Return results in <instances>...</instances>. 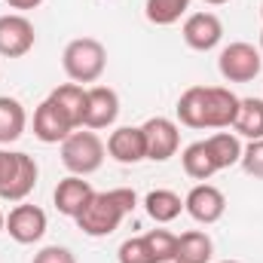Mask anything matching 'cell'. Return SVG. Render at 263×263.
<instances>
[{
	"label": "cell",
	"instance_id": "obj_1",
	"mask_svg": "<svg viewBox=\"0 0 263 263\" xmlns=\"http://www.w3.org/2000/svg\"><path fill=\"white\" fill-rule=\"evenodd\" d=\"M239 101L223 86H190L178 98V120L190 129H230L239 114Z\"/></svg>",
	"mask_w": 263,
	"mask_h": 263
},
{
	"label": "cell",
	"instance_id": "obj_2",
	"mask_svg": "<svg viewBox=\"0 0 263 263\" xmlns=\"http://www.w3.org/2000/svg\"><path fill=\"white\" fill-rule=\"evenodd\" d=\"M135 205H138V196L132 187H114V190L95 193L73 220L86 236L101 239V236H110L120 230V223L126 220V214L135 211Z\"/></svg>",
	"mask_w": 263,
	"mask_h": 263
},
{
	"label": "cell",
	"instance_id": "obj_3",
	"mask_svg": "<svg viewBox=\"0 0 263 263\" xmlns=\"http://www.w3.org/2000/svg\"><path fill=\"white\" fill-rule=\"evenodd\" d=\"M62 67L73 83H95L107 67V49L95 37H77L62 52Z\"/></svg>",
	"mask_w": 263,
	"mask_h": 263
},
{
	"label": "cell",
	"instance_id": "obj_4",
	"mask_svg": "<svg viewBox=\"0 0 263 263\" xmlns=\"http://www.w3.org/2000/svg\"><path fill=\"white\" fill-rule=\"evenodd\" d=\"M104 153H107L104 141L92 129H77L62 141V162L70 175H80V178L95 175L104 162Z\"/></svg>",
	"mask_w": 263,
	"mask_h": 263
},
{
	"label": "cell",
	"instance_id": "obj_5",
	"mask_svg": "<svg viewBox=\"0 0 263 263\" xmlns=\"http://www.w3.org/2000/svg\"><path fill=\"white\" fill-rule=\"evenodd\" d=\"M217 70L227 83H251L263 70V52L251 43H230L220 49Z\"/></svg>",
	"mask_w": 263,
	"mask_h": 263
},
{
	"label": "cell",
	"instance_id": "obj_6",
	"mask_svg": "<svg viewBox=\"0 0 263 263\" xmlns=\"http://www.w3.org/2000/svg\"><path fill=\"white\" fill-rule=\"evenodd\" d=\"M37 175H40V168H37L34 156H28L22 150L9 153V172H6V178L0 184V199H6V202L28 199L31 190L37 187Z\"/></svg>",
	"mask_w": 263,
	"mask_h": 263
},
{
	"label": "cell",
	"instance_id": "obj_7",
	"mask_svg": "<svg viewBox=\"0 0 263 263\" xmlns=\"http://www.w3.org/2000/svg\"><path fill=\"white\" fill-rule=\"evenodd\" d=\"M34 43H37V31L25 15L18 12L0 15V55L3 59H22L34 49Z\"/></svg>",
	"mask_w": 263,
	"mask_h": 263
},
{
	"label": "cell",
	"instance_id": "obj_8",
	"mask_svg": "<svg viewBox=\"0 0 263 263\" xmlns=\"http://www.w3.org/2000/svg\"><path fill=\"white\" fill-rule=\"evenodd\" d=\"M120 117V95L110 86H92L86 92V114H83V129H110Z\"/></svg>",
	"mask_w": 263,
	"mask_h": 263
},
{
	"label": "cell",
	"instance_id": "obj_9",
	"mask_svg": "<svg viewBox=\"0 0 263 263\" xmlns=\"http://www.w3.org/2000/svg\"><path fill=\"white\" fill-rule=\"evenodd\" d=\"M141 129H144L147 159H150V162H168V159L178 153V147H181V132H178V126H175L172 120L153 117V120H147Z\"/></svg>",
	"mask_w": 263,
	"mask_h": 263
},
{
	"label": "cell",
	"instance_id": "obj_10",
	"mask_svg": "<svg viewBox=\"0 0 263 263\" xmlns=\"http://www.w3.org/2000/svg\"><path fill=\"white\" fill-rule=\"evenodd\" d=\"M6 233L18 245H34L46 233V211L40 205H15L6 217Z\"/></svg>",
	"mask_w": 263,
	"mask_h": 263
},
{
	"label": "cell",
	"instance_id": "obj_11",
	"mask_svg": "<svg viewBox=\"0 0 263 263\" xmlns=\"http://www.w3.org/2000/svg\"><path fill=\"white\" fill-rule=\"evenodd\" d=\"M184 211L196 220V223H217L220 217H223V211H227V196L214 187V184H196L187 199H184Z\"/></svg>",
	"mask_w": 263,
	"mask_h": 263
},
{
	"label": "cell",
	"instance_id": "obj_12",
	"mask_svg": "<svg viewBox=\"0 0 263 263\" xmlns=\"http://www.w3.org/2000/svg\"><path fill=\"white\" fill-rule=\"evenodd\" d=\"M184 43L196 52H211L223 40V22L214 12H193L184 22Z\"/></svg>",
	"mask_w": 263,
	"mask_h": 263
},
{
	"label": "cell",
	"instance_id": "obj_13",
	"mask_svg": "<svg viewBox=\"0 0 263 263\" xmlns=\"http://www.w3.org/2000/svg\"><path fill=\"white\" fill-rule=\"evenodd\" d=\"M70 132H77V126L70 123L65 110L55 104V101H43L37 110H34V138L43 141V144H59L65 141Z\"/></svg>",
	"mask_w": 263,
	"mask_h": 263
},
{
	"label": "cell",
	"instance_id": "obj_14",
	"mask_svg": "<svg viewBox=\"0 0 263 263\" xmlns=\"http://www.w3.org/2000/svg\"><path fill=\"white\" fill-rule=\"evenodd\" d=\"M104 147H107L110 159H117L120 165H138L141 159H147V141H144V129L141 126L114 129Z\"/></svg>",
	"mask_w": 263,
	"mask_h": 263
},
{
	"label": "cell",
	"instance_id": "obj_15",
	"mask_svg": "<svg viewBox=\"0 0 263 263\" xmlns=\"http://www.w3.org/2000/svg\"><path fill=\"white\" fill-rule=\"evenodd\" d=\"M92 196H95V190H92V184H89L86 178H80V175H67L65 181H59V187H55V193H52V202H55L59 214H65V217H77V214L89 205V199Z\"/></svg>",
	"mask_w": 263,
	"mask_h": 263
},
{
	"label": "cell",
	"instance_id": "obj_16",
	"mask_svg": "<svg viewBox=\"0 0 263 263\" xmlns=\"http://www.w3.org/2000/svg\"><path fill=\"white\" fill-rule=\"evenodd\" d=\"M181 165H184L187 178H193V181H208L214 172H220L208 138H205V141H193V144L181 153Z\"/></svg>",
	"mask_w": 263,
	"mask_h": 263
},
{
	"label": "cell",
	"instance_id": "obj_17",
	"mask_svg": "<svg viewBox=\"0 0 263 263\" xmlns=\"http://www.w3.org/2000/svg\"><path fill=\"white\" fill-rule=\"evenodd\" d=\"M214 254V242L208 233L190 230L178 236V248H175V260L172 263H208Z\"/></svg>",
	"mask_w": 263,
	"mask_h": 263
},
{
	"label": "cell",
	"instance_id": "obj_18",
	"mask_svg": "<svg viewBox=\"0 0 263 263\" xmlns=\"http://www.w3.org/2000/svg\"><path fill=\"white\" fill-rule=\"evenodd\" d=\"M28 126V114H25V104L18 98H9V95H0V144H12L25 135Z\"/></svg>",
	"mask_w": 263,
	"mask_h": 263
},
{
	"label": "cell",
	"instance_id": "obj_19",
	"mask_svg": "<svg viewBox=\"0 0 263 263\" xmlns=\"http://www.w3.org/2000/svg\"><path fill=\"white\" fill-rule=\"evenodd\" d=\"M144 208H147V214L156 223H172L175 217H181L184 199L178 196L175 190H150L147 199H144Z\"/></svg>",
	"mask_w": 263,
	"mask_h": 263
},
{
	"label": "cell",
	"instance_id": "obj_20",
	"mask_svg": "<svg viewBox=\"0 0 263 263\" xmlns=\"http://www.w3.org/2000/svg\"><path fill=\"white\" fill-rule=\"evenodd\" d=\"M86 92H89V89H83L80 83H65V86L52 89V95H49V101H55V104L65 110L67 117H70V123H73L77 129H83V114H86Z\"/></svg>",
	"mask_w": 263,
	"mask_h": 263
},
{
	"label": "cell",
	"instance_id": "obj_21",
	"mask_svg": "<svg viewBox=\"0 0 263 263\" xmlns=\"http://www.w3.org/2000/svg\"><path fill=\"white\" fill-rule=\"evenodd\" d=\"M233 129L251 141L263 138V98H242L239 101V114H236Z\"/></svg>",
	"mask_w": 263,
	"mask_h": 263
},
{
	"label": "cell",
	"instance_id": "obj_22",
	"mask_svg": "<svg viewBox=\"0 0 263 263\" xmlns=\"http://www.w3.org/2000/svg\"><path fill=\"white\" fill-rule=\"evenodd\" d=\"M190 9V0H147L144 3V12H147V22L153 25H175L184 12Z\"/></svg>",
	"mask_w": 263,
	"mask_h": 263
},
{
	"label": "cell",
	"instance_id": "obj_23",
	"mask_svg": "<svg viewBox=\"0 0 263 263\" xmlns=\"http://www.w3.org/2000/svg\"><path fill=\"white\" fill-rule=\"evenodd\" d=\"M208 144H211L214 159H217L220 168H230V165H236V162L242 159V144H239V138L230 135V132H217V135H211Z\"/></svg>",
	"mask_w": 263,
	"mask_h": 263
},
{
	"label": "cell",
	"instance_id": "obj_24",
	"mask_svg": "<svg viewBox=\"0 0 263 263\" xmlns=\"http://www.w3.org/2000/svg\"><path fill=\"white\" fill-rule=\"evenodd\" d=\"M144 239H147V245H150V251H153L156 263H168V260H175L178 236H172L168 230H150V233H147Z\"/></svg>",
	"mask_w": 263,
	"mask_h": 263
},
{
	"label": "cell",
	"instance_id": "obj_25",
	"mask_svg": "<svg viewBox=\"0 0 263 263\" xmlns=\"http://www.w3.org/2000/svg\"><path fill=\"white\" fill-rule=\"evenodd\" d=\"M117 257H120V263H156V257H153V251H150V245H147L144 236L126 239V242L120 245Z\"/></svg>",
	"mask_w": 263,
	"mask_h": 263
},
{
	"label": "cell",
	"instance_id": "obj_26",
	"mask_svg": "<svg viewBox=\"0 0 263 263\" xmlns=\"http://www.w3.org/2000/svg\"><path fill=\"white\" fill-rule=\"evenodd\" d=\"M242 168L251 175V178H257V181H263V138H257V141H251L248 147H242Z\"/></svg>",
	"mask_w": 263,
	"mask_h": 263
},
{
	"label": "cell",
	"instance_id": "obj_27",
	"mask_svg": "<svg viewBox=\"0 0 263 263\" xmlns=\"http://www.w3.org/2000/svg\"><path fill=\"white\" fill-rule=\"evenodd\" d=\"M31 263H77V257H73V251L65 248V245H46V248H40L34 254Z\"/></svg>",
	"mask_w": 263,
	"mask_h": 263
},
{
	"label": "cell",
	"instance_id": "obj_28",
	"mask_svg": "<svg viewBox=\"0 0 263 263\" xmlns=\"http://www.w3.org/2000/svg\"><path fill=\"white\" fill-rule=\"evenodd\" d=\"M3 3H9L12 9H37L43 0H3Z\"/></svg>",
	"mask_w": 263,
	"mask_h": 263
},
{
	"label": "cell",
	"instance_id": "obj_29",
	"mask_svg": "<svg viewBox=\"0 0 263 263\" xmlns=\"http://www.w3.org/2000/svg\"><path fill=\"white\" fill-rule=\"evenodd\" d=\"M6 172H9V153L0 150V184H3V178H6Z\"/></svg>",
	"mask_w": 263,
	"mask_h": 263
},
{
	"label": "cell",
	"instance_id": "obj_30",
	"mask_svg": "<svg viewBox=\"0 0 263 263\" xmlns=\"http://www.w3.org/2000/svg\"><path fill=\"white\" fill-rule=\"evenodd\" d=\"M202 3H208V6H223V3H230V0H202Z\"/></svg>",
	"mask_w": 263,
	"mask_h": 263
},
{
	"label": "cell",
	"instance_id": "obj_31",
	"mask_svg": "<svg viewBox=\"0 0 263 263\" xmlns=\"http://www.w3.org/2000/svg\"><path fill=\"white\" fill-rule=\"evenodd\" d=\"M6 230V217H3V211H0V233Z\"/></svg>",
	"mask_w": 263,
	"mask_h": 263
},
{
	"label": "cell",
	"instance_id": "obj_32",
	"mask_svg": "<svg viewBox=\"0 0 263 263\" xmlns=\"http://www.w3.org/2000/svg\"><path fill=\"white\" fill-rule=\"evenodd\" d=\"M260 18H263V3H260ZM260 52H263V31H260Z\"/></svg>",
	"mask_w": 263,
	"mask_h": 263
},
{
	"label": "cell",
	"instance_id": "obj_33",
	"mask_svg": "<svg viewBox=\"0 0 263 263\" xmlns=\"http://www.w3.org/2000/svg\"><path fill=\"white\" fill-rule=\"evenodd\" d=\"M220 263H239V260H220Z\"/></svg>",
	"mask_w": 263,
	"mask_h": 263
}]
</instances>
